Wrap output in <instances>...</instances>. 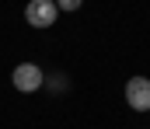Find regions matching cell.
I'll return each instance as SVG.
<instances>
[{
	"instance_id": "cell-1",
	"label": "cell",
	"mask_w": 150,
	"mask_h": 129,
	"mask_svg": "<svg viewBox=\"0 0 150 129\" xmlns=\"http://www.w3.org/2000/svg\"><path fill=\"white\" fill-rule=\"evenodd\" d=\"M11 84L18 87L21 94H32V91H38V87L45 84V73H42L38 63H18L14 73H11Z\"/></svg>"
},
{
	"instance_id": "cell-2",
	"label": "cell",
	"mask_w": 150,
	"mask_h": 129,
	"mask_svg": "<svg viewBox=\"0 0 150 129\" xmlns=\"http://www.w3.org/2000/svg\"><path fill=\"white\" fill-rule=\"evenodd\" d=\"M56 18H59V11L52 0H28V7H25V21L32 28H52Z\"/></svg>"
},
{
	"instance_id": "cell-3",
	"label": "cell",
	"mask_w": 150,
	"mask_h": 129,
	"mask_svg": "<svg viewBox=\"0 0 150 129\" xmlns=\"http://www.w3.org/2000/svg\"><path fill=\"white\" fill-rule=\"evenodd\" d=\"M126 105L133 112H150V77H129L126 80Z\"/></svg>"
},
{
	"instance_id": "cell-4",
	"label": "cell",
	"mask_w": 150,
	"mask_h": 129,
	"mask_svg": "<svg viewBox=\"0 0 150 129\" xmlns=\"http://www.w3.org/2000/svg\"><path fill=\"white\" fill-rule=\"evenodd\" d=\"M56 4V11H80L84 7V0H52Z\"/></svg>"
},
{
	"instance_id": "cell-5",
	"label": "cell",
	"mask_w": 150,
	"mask_h": 129,
	"mask_svg": "<svg viewBox=\"0 0 150 129\" xmlns=\"http://www.w3.org/2000/svg\"><path fill=\"white\" fill-rule=\"evenodd\" d=\"M45 84L52 87V94H56V91H67V77H49Z\"/></svg>"
}]
</instances>
